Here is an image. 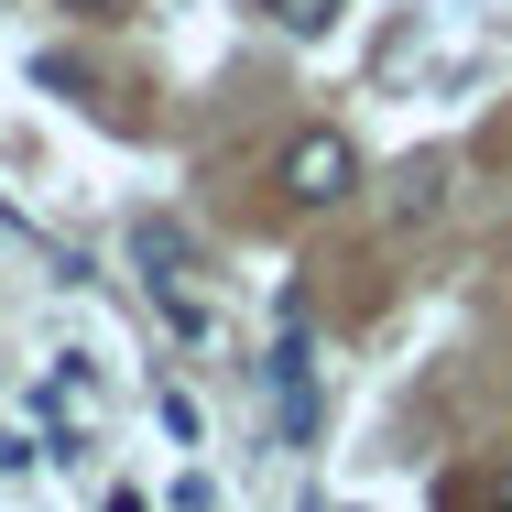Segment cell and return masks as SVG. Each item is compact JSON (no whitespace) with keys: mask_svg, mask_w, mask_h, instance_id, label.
I'll return each mask as SVG.
<instances>
[{"mask_svg":"<svg viewBox=\"0 0 512 512\" xmlns=\"http://www.w3.org/2000/svg\"><path fill=\"white\" fill-rule=\"evenodd\" d=\"M349 186H360L349 131H295V142H284V197H295V207H338Z\"/></svg>","mask_w":512,"mask_h":512,"instance_id":"obj_1","label":"cell"},{"mask_svg":"<svg viewBox=\"0 0 512 512\" xmlns=\"http://www.w3.org/2000/svg\"><path fill=\"white\" fill-rule=\"evenodd\" d=\"M273 404H284V436L306 447V436H316V393H306V338H284V349H273Z\"/></svg>","mask_w":512,"mask_h":512,"instance_id":"obj_2","label":"cell"},{"mask_svg":"<svg viewBox=\"0 0 512 512\" xmlns=\"http://www.w3.org/2000/svg\"><path fill=\"white\" fill-rule=\"evenodd\" d=\"M436 207H447V164H404V175H393V218H436Z\"/></svg>","mask_w":512,"mask_h":512,"instance_id":"obj_3","label":"cell"},{"mask_svg":"<svg viewBox=\"0 0 512 512\" xmlns=\"http://www.w3.org/2000/svg\"><path fill=\"white\" fill-rule=\"evenodd\" d=\"M262 11H273V22H284V33H295V44H316V33H327V22H338V0H262Z\"/></svg>","mask_w":512,"mask_h":512,"instance_id":"obj_4","label":"cell"},{"mask_svg":"<svg viewBox=\"0 0 512 512\" xmlns=\"http://www.w3.org/2000/svg\"><path fill=\"white\" fill-rule=\"evenodd\" d=\"M153 425H164V436H175V447H197V393H175V382H164V393H153Z\"/></svg>","mask_w":512,"mask_h":512,"instance_id":"obj_5","label":"cell"},{"mask_svg":"<svg viewBox=\"0 0 512 512\" xmlns=\"http://www.w3.org/2000/svg\"><path fill=\"white\" fill-rule=\"evenodd\" d=\"M22 458H33V447H22V436H0V469H22Z\"/></svg>","mask_w":512,"mask_h":512,"instance_id":"obj_6","label":"cell"},{"mask_svg":"<svg viewBox=\"0 0 512 512\" xmlns=\"http://www.w3.org/2000/svg\"><path fill=\"white\" fill-rule=\"evenodd\" d=\"M66 11H109V0H66Z\"/></svg>","mask_w":512,"mask_h":512,"instance_id":"obj_7","label":"cell"},{"mask_svg":"<svg viewBox=\"0 0 512 512\" xmlns=\"http://www.w3.org/2000/svg\"><path fill=\"white\" fill-rule=\"evenodd\" d=\"M306 512H338V502H306Z\"/></svg>","mask_w":512,"mask_h":512,"instance_id":"obj_8","label":"cell"}]
</instances>
